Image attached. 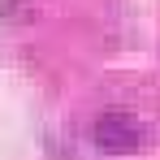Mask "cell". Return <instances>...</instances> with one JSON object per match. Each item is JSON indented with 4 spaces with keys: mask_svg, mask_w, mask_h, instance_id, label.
Returning <instances> with one entry per match:
<instances>
[{
    "mask_svg": "<svg viewBox=\"0 0 160 160\" xmlns=\"http://www.w3.org/2000/svg\"><path fill=\"white\" fill-rule=\"evenodd\" d=\"M95 143L104 152H134L143 143V126L134 121L130 112H108L95 121Z\"/></svg>",
    "mask_w": 160,
    "mask_h": 160,
    "instance_id": "6da1fadb",
    "label": "cell"
}]
</instances>
